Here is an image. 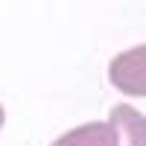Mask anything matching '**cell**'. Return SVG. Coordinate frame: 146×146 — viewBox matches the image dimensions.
Returning <instances> with one entry per match:
<instances>
[{
  "label": "cell",
  "mask_w": 146,
  "mask_h": 146,
  "mask_svg": "<svg viewBox=\"0 0 146 146\" xmlns=\"http://www.w3.org/2000/svg\"><path fill=\"white\" fill-rule=\"evenodd\" d=\"M108 123L114 126L120 146H146V117L131 105H114Z\"/></svg>",
  "instance_id": "cell-3"
},
{
  "label": "cell",
  "mask_w": 146,
  "mask_h": 146,
  "mask_svg": "<svg viewBox=\"0 0 146 146\" xmlns=\"http://www.w3.org/2000/svg\"><path fill=\"white\" fill-rule=\"evenodd\" d=\"M108 82L126 96H146V44L117 53L108 64Z\"/></svg>",
  "instance_id": "cell-1"
},
{
  "label": "cell",
  "mask_w": 146,
  "mask_h": 146,
  "mask_svg": "<svg viewBox=\"0 0 146 146\" xmlns=\"http://www.w3.org/2000/svg\"><path fill=\"white\" fill-rule=\"evenodd\" d=\"M3 120H6V111H3V105H0V129H3Z\"/></svg>",
  "instance_id": "cell-4"
},
{
  "label": "cell",
  "mask_w": 146,
  "mask_h": 146,
  "mask_svg": "<svg viewBox=\"0 0 146 146\" xmlns=\"http://www.w3.org/2000/svg\"><path fill=\"white\" fill-rule=\"evenodd\" d=\"M50 146H120V140H117V131L111 123L94 120V123H82L76 129L64 131Z\"/></svg>",
  "instance_id": "cell-2"
}]
</instances>
